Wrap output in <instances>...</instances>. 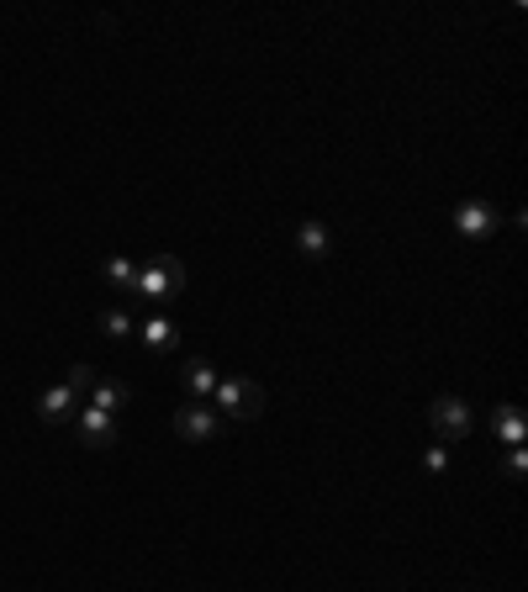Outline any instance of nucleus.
Segmentation results:
<instances>
[{"label": "nucleus", "mask_w": 528, "mask_h": 592, "mask_svg": "<svg viewBox=\"0 0 528 592\" xmlns=\"http://www.w3.org/2000/svg\"><path fill=\"white\" fill-rule=\"evenodd\" d=\"M138 339L154 349V355H169V349H180V328H175V318H164V312H154L143 328H138Z\"/></svg>", "instance_id": "1a4fd4ad"}, {"label": "nucleus", "mask_w": 528, "mask_h": 592, "mask_svg": "<svg viewBox=\"0 0 528 592\" xmlns=\"http://www.w3.org/2000/svg\"><path fill=\"white\" fill-rule=\"evenodd\" d=\"M69 423H74V439L90 444V450H111V444H117V418L101 413V407H80Z\"/></svg>", "instance_id": "39448f33"}, {"label": "nucleus", "mask_w": 528, "mask_h": 592, "mask_svg": "<svg viewBox=\"0 0 528 592\" xmlns=\"http://www.w3.org/2000/svg\"><path fill=\"white\" fill-rule=\"evenodd\" d=\"M423 471H428V476H444V471H449V450H444V444H428Z\"/></svg>", "instance_id": "2eb2a0df"}, {"label": "nucleus", "mask_w": 528, "mask_h": 592, "mask_svg": "<svg viewBox=\"0 0 528 592\" xmlns=\"http://www.w3.org/2000/svg\"><path fill=\"white\" fill-rule=\"evenodd\" d=\"M212 402H217L222 423H254V418L264 413V386L249 381V376H222L217 392H212Z\"/></svg>", "instance_id": "f257e3e1"}, {"label": "nucleus", "mask_w": 528, "mask_h": 592, "mask_svg": "<svg viewBox=\"0 0 528 592\" xmlns=\"http://www.w3.org/2000/svg\"><path fill=\"white\" fill-rule=\"evenodd\" d=\"M217 365L212 360H185V370H180V386H185V402H212V392H217Z\"/></svg>", "instance_id": "6e6552de"}, {"label": "nucleus", "mask_w": 528, "mask_h": 592, "mask_svg": "<svg viewBox=\"0 0 528 592\" xmlns=\"http://www.w3.org/2000/svg\"><path fill=\"white\" fill-rule=\"evenodd\" d=\"M296 249H301V259H328V249H333V233H328L317 217H307V222L296 228Z\"/></svg>", "instance_id": "9d476101"}, {"label": "nucleus", "mask_w": 528, "mask_h": 592, "mask_svg": "<svg viewBox=\"0 0 528 592\" xmlns=\"http://www.w3.org/2000/svg\"><path fill=\"white\" fill-rule=\"evenodd\" d=\"M74 413H80V392H74L69 381L48 386V392L37 397V418H43V423H69Z\"/></svg>", "instance_id": "0eeeda50"}, {"label": "nucleus", "mask_w": 528, "mask_h": 592, "mask_svg": "<svg viewBox=\"0 0 528 592\" xmlns=\"http://www.w3.org/2000/svg\"><path fill=\"white\" fill-rule=\"evenodd\" d=\"M64 381L74 386V392H90V381H96V370H90V365L80 360V365H74V370H69V376H64Z\"/></svg>", "instance_id": "dca6fc26"}, {"label": "nucleus", "mask_w": 528, "mask_h": 592, "mask_svg": "<svg viewBox=\"0 0 528 592\" xmlns=\"http://www.w3.org/2000/svg\"><path fill=\"white\" fill-rule=\"evenodd\" d=\"M228 423H222V413L212 402H185L180 413H175V434L185 439V444H206V439H217Z\"/></svg>", "instance_id": "20e7f679"}, {"label": "nucleus", "mask_w": 528, "mask_h": 592, "mask_svg": "<svg viewBox=\"0 0 528 592\" xmlns=\"http://www.w3.org/2000/svg\"><path fill=\"white\" fill-rule=\"evenodd\" d=\"M492 429H497V439H507V444H523V407L518 402H502L497 407V418H492Z\"/></svg>", "instance_id": "f8f14e48"}, {"label": "nucleus", "mask_w": 528, "mask_h": 592, "mask_svg": "<svg viewBox=\"0 0 528 592\" xmlns=\"http://www.w3.org/2000/svg\"><path fill=\"white\" fill-rule=\"evenodd\" d=\"M101 328L111 333V339H127V333H138V323L127 318L122 307H111V312H101Z\"/></svg>", "instance_id": "4468645a"}, {"label": "nucleus", "mask_w": 528, "mask_h": 592, "mask_svg": "<svg viewBox=\"0 0 528 592\" xmlns=\"http://www.w3.org/2000/svg\"><path fill=\"white\" fill-rule=\"evenodd\" d=\"M127 402H132V392H127L122 381H90V407H101V413L117 418Z\"/></svg>", "instance_id": "9b49d317"}, {"label": "nucleus", "mask_w": 528, "mask_h": 592, "mask_svg": "<svg viewBox=\"0 0 528 592\" xmlns=\"http://www.w3.org/2000/svg\"><path fill=\"white\" fill-rule=\"evenodd\" d=\"M428 423H433V434H439V444H449V439H465L476 429V413H470L465 397H433Z\"/></svg>", "instance_id": "7ed1b4c3"}, {"label": "nucleus", "mask_w": 528, "mask_h": 592, "mask_svg": "<svg viewBox=\"0 0 528 592\" xmlns=\"http://www.w3.org/2000/svg\"><path fill=\"white\" fill-rule=\"evenodd\" d=\"M106 281L111 286H122V291H132V281H138V265H132V259H106Z\"/></svg>", "instance_id": "ddd939ff"}, {"label": "nucleus", "mask_w": 528, "mask_h": 592, "mask_svg": "<svg viewBox=\"0 0 528 592\" xmlns=\"http://www.w3.org/2000/svg\"><path fill=\"white\" fill-rule=\"evenodd\" d=\"M180 291H185V265L175 254H154L132 281V296H148V302H175Z\"/></svg>", "instance_id": "f03ea898"}, {"label": "nucleus", "mask_w": 528, "mask_h": 592, "mask_svg": "<svg viewBox=\"0 0 528 592\" xmlns=\"http://www.w3.org/2000/svg\"><path fill=\"white\" fill-rule=\"evenodd\" d=\"M455 233L460 238L497 233V207H492V201H460V207H455Z\"/></svg>", "instance_id": "423d86ee"}, {"label": "nucleus", "mask_w": 528, "mask_h": 592, "mask_svg": "<svg viewBox=\"0 0 528 592\" xmlns=\"http://www.w3.org/2000/svg\"><path fill=\"white\" fill-rule=\"evenodd\" d=\"M523 471H528V450H523V444H513V450H507V476L518 481Z\"/></svg>", "instance_id": "f3484780"}]
</instances>
